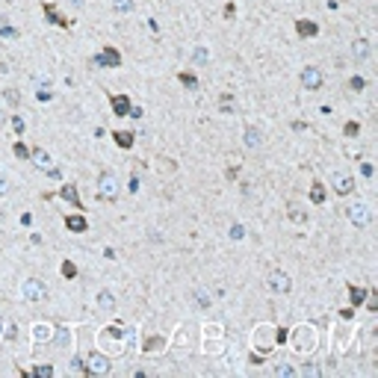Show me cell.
<instances>
[{
	"instance_id": "cell-11",
	"label": "cell",
	"mask_w": 378,
	"mask_h": 378,
	"mask_svg": "<svg viewBox=\"0 0 378 378\" xmlns=\"http://www.w3.org/2000/svg\"><path fill=\"white\" fill-rule=\"evenodd\" d=\"M260 145H263V133H260L257 127H248V130H246V148H248V151H257Z\"/></svg>"
},
{
	"instance_id": "cell-14",
	"label": "cell",
	"mask_w": 378,
	"mask_h": 378,
	"mask_svg": "<svg viewBox=\"0 0 378 378\" xmlns=\"http://www.w3.org/2000/svg\"><path fill=\"white\" fill-rule=\"evenodd\" d=\"M352 54H354V60H366V56H370V42H366V38H354Z\"/></svg>"
},
{
	"instance_id": "cell-9",
	"label": "cell",
	"mask_w": 378,
	"mask_h": 378,
	"mask_svg": "<svg viewBox=\"0 0 378 378\" xmlns=\"http://www.w3.org/2000/svg\"><path fill=\"white\" fill-rule=\"evenodd\" d=\"M269 290L272 292H290V278L284 272H272L269 275Z\"/></svg>"
},
{
	"instance_id": "cell-12",
	"label": "cell",
	"mask_w": 378,
	"mask_h": 378,
	"mask_svg": "<svg viewBox=\"0 0 378 378\" xmlns=\"http://www.w3.org/2000/svg\"><path fill=\"white\" fill-rule=\"evenodd\" d=\"M112 112L122 118L130 112V100H127V94H112Z\"/></svg>"
},
{
	"instance_id": "cell-21",
	"label": "cell",
	"mask_w": 378,
	"mask_h": 378,
	"mask_svg": "<svg viewBox=\"0 0 378 378\" xmlns=\"http://www.w3.org/2000/svg\"><path fill=\"white\" fill-rule=\"evenodd\" d=\"M162 346H166V340H162V337H148V340L142 343L145 352H154V348H162Z\"/></svg>"
},
{
	"instance_id": "cell-28",
	"label": "cell",
	"mask_w": 378,
	"mask_h": 378,
	"mask_svg": "<svg viewBox=\"0 0 378 378\" xmlns=\"http://www.w3.org/2000/svg\"><path fill=\"white\" fill-rule=\"evenodd\" d=\"M32 376H38V378H50V376H54V366H36V370H32Z\"/></svg>"
},
{
	"instance_id": "cell-29",
	"label": "cell",
	"mask_w": 378,
	"mask_h": 378,
	"mask_svg": "<svg viewBox=\"0 0 378 378\" xmlns=\"http://www.w3.org/2000/svg\"><path fill=\"white\" fill-rule=\"evenodd\" d=\"M112 6H116L118 12H130V9H133V0H112Z\"/></svg>"
},
{
	"instance_id": "cell-2",
	"label": "cell",
	"mask_w": 378,
	"mask_h": 378,
	"mask_svg": "<svg viewBox=\"0 0 378 378\" xmlns=\"http://www.w3.org/2000/svg\"><path fill=\"white\" fill-rule=\"evenodd\" d=\"M98 192H100V198H116L118 195V178L112 172H104L100 180H98Z\"/></svg>"
},
{
	"instance_id": "cell-38",
	"label": "cell",
	"mask_w": 378,
	"mask_h": 378,
	"mask_svg": "<svg viewBox=\"0 0 378 378\" xmlns=\"http://www.w3.org/2000/svg\"><path fill=\"white\" fill-rule=\"evenodd\" d=\"M352 89H358V92H360V89H364V80H360V77H352Z\"/></svg>"
},
{
	"instance_id": "cell-30",
	"label": "cell",
	"mask_w": 378,
	"mask_h": 378,
	"mask_svg": "<svg viewBox=\"0 0 378 378\" xmlns=\"http://www.w3.org/2000/svg\"><path fill=\"white\" fill-rule=\"evenodd\" d=\"M15 157H18V160L30 157V151H27V145H24V142H18V145H15Z\"/></svg>"
},
{
	"instance_id": "cell-25",
	"label": "cell",
	"mask_w": 378,
	"mask_h": 378,
	"mask_svg": "<svg viewBox=\"0 0 378 378\" xmlns=\"http://www.w3.org/2000/svg\"><path fill=\"white\" fill-rule=\"evenodd\" d=\"M257 340H263V348L272 346V343H269V325H263V328L257 331Z\"/></svg>"
},
{
	"instance_id": "cell-5",
	"label": "cell",
	"mask_w": 378,
	"mask_h": 378,
	"mask_svg": "<svg viewBox=\"0 0 378 378\" xmlns=\"http://www.w3.org/2000/svg\"><path fill=\"white\" fill-rule=\"evenodd\" d=\"M348 219L354 222L358 228H366V224L372 222V213H370L366 204H354V207H348Z\"/></svg>"
},
{
	"instance_id": "cell-4",
	"label": "cell",
	"mask_w": 378,
	"mask_h": 378,
	"mask_svg": "<svg viewBox=\"0 0 378 378\" xmlns=\"http://www.w3.org/2000/svg\"><path fill=\"white\" fill-rule=\"evenodd\" d=\"M44 296H48V286L38 281V278L24 281V298H27V302H42Z\"/></svg>"
},
{
	"instance_id": "cell-33",
	"label": "cell",
	"mask_w": 378,
	"mask_h": 378,
	"mask_svg": "<svg viewBox=\"0 0 378 378\" xmlns=\"http://www.w3.org/2000/svg\"><path fill=\"white\" fill-rule=\"evenodd\" d=\"M358 130H360V124H354V122H348V124H346V136H358Z\"/></svg>"
},
{
	"instance_id": "cell-31",
	"label": "cell",
	"mask_w": 378,
	"mask_h": 378,
	"mask_svg": "<svg viewBox=\"0 0 378 378\" xmlns=\"http://www.w3.org/2000/svg\"><path fill=\"white\" fill-rule=\"evenodd\" d=\"M195 298H198V304H201V308H210V298H207V292H204V290H195Z\"/></svg>"
},
{
	"instance_id": "cell-1",
	"label": "cell",
	"mask_w": 378,
	"mask_h": 378,
	"mask_svg": "<svg viewBox=\"0 0 378 378\" xmlns=\"http://www.w3.org/2000/svg\"><path fill=\"white\" fill-rule=\"evenodd\" d=\"M110 370H112V364H110V358L100 354V352H92V354L86 358V366H83V372H89V376H110Z\"/></svg>"
},
{
	"instance_id": "cell-27",
	"label": "cell",
	"mask_w": 378,
	"mask_h": 378,
	"mask_svg": "<svg viewBox=\"0 0 378 378\" xmlns=\"http://www.w3.org/2000/svg\"><path fill=\"white\" fill-rule=\"evenodd\" d=\"M62 275H65V278H74V275H77V266H74L71 260H65V263H62Z\"/></svg>"
},
{
	"instance_id": "cell-7",
	"label": "cell",
	"mask_w": 378,
	"mask_h": 378,
	"mask_svg": "<svg viewBox=\"0 0 378 378\" xmlns=\"http://www.w3.org/2000/svg\"><path fill=\"white\" fill-rule=\"evenodd\" d=\"M322 80H325V77H322V71L314 68V65H308V68L302 71V83H304L308 89H319V86H322Z\"/></svg>"
},
{
	"instance_id": "cell-3",
	"label": "cell",
	"mask_w": 378,
	"mask_h": 378,
	"mask_svg": "<svg viewBox=\"0 0 378 378\" xmlns=\"http://www.w3.org/2000/svg\"><path fill=\"white\" fill-rule=\"evenodd\" d=\"M94 65H98V68H118V65H122V54H118L116 48H104V50L94 56Z\"/></svg>"
},
{
	"instance_id": "cell-22",
	"label": "cell",
	"mask_w": 378,
	"mask_h": 378,
	"mask_svg": "<svg viewBox=\"0 0 378 378\" xmlns=\"http://www.w3.org/2000/svg\"><path fill=\"white\" fill-rule=\"evenodd\" d=\"M290 219L292 222H304V210L298 204H290Z\"/></svg>"
},
{
	"instance_id": "cell-35",
	"label": "cell",
	"mask_w": 378,
	"mask_h": 378,
	"mask_svg": "<svg viewBox=\"0 0 378 378\" xmlns=\"http://www.w3.org/2000/svg\"><path fill=\"white\" fill-rule=\"evenodd\" d=\"M3 36H6V38H15V36H18V30H15V27H3Z\"/></svg>"
},
{
	"instance_id": "cell-36",
	"label": "cell",
	"mask_w": 378,
	"mask_h": 378,
	"mask_svg": "<svg viewBox=\"0 0 378 378\" xmlns=\"http://www.w3.org/2000/svg\"><path fill=\"white\" fill-rule=\"evenodd\" d=\"M278 376H281V378H290V376H292V366H278Z\"/></svg>"
},
{
	"instance_id": "cell-19",
	"label": "cell",
	"mask_w": 378,
	"mask_h": 378,
	"mask_svg": "<svg viewBox=\"0 0 378 378\" xmlns=\"http://www.w3.org/2000/svg\"><path fill=\"white\" fill-rule=\"evenodd\" d=\"M310 201H314V204H322V201H325V186H322L319 180H314V186H310Z\"/></svg>"
},
{
	"instance_id": "cell-13",
	"label": "cell",
	"mask_w": 378,
	"mask_h": 378,
	"mask_svg": "<svg viewBox=\"0 0 378 378\" xmlns=\"http://www.w3.org/2000/svg\"><path fill=\"white\" fill-rule=\"evenodd\" d=\"M65 228H68V230H74V234H83V230L89 228V222L83 219L80 213H74V216H68V219H65Z\"/></svg>"
},
{
	"instance_id": "cell-15",
	"label": "cell",
	"mask_w": 378,
	"mask_h": 378,
	"mask_svg": "<svg viewBox=\"0 0 378 378\" xmlns=\"http://www.w3.org/2000/svg\"><path fill=\"white\" fill-rule=\"evenodd\" d=\"M112 139H116V142H118V148H133V139H136V136H133V133H130V130H122V133H118V130H116V133H112Z\"/></svg>"
},
{
	"instance_id": "cell-6",
	"label": "cell",
	"mask_w": 378,
	"mask_h": 378,
	"mask_svg": "<svg viewBox=\"0 0 378 378\" xmlns=\"http://www.w3.org/2000/svg\"><path fill=\"white\" fill-rule=\"evenodd\" d=\"M331 186H334L337 195H348V192L354 189V178H348L343 172H334V174H331Z\"/></svg>"
},
{
	"instance_id": "cell-40",
	"label": "cell",
	"mask_w": 378,
	"mask_h": 378,
	"mask_svg": "<svg viewBox=\"0 0 378 378\" xmlns=\"http://www.w3.org/2000/svg\"><path fill=\"white\" fill-rule=\"evenodd\" d=\"M71 3H74V6H83V0H71Z\"/></svg>"
},
{
	"instance_id": "cell-24",
	"label": "cell",
	"mask_w": 378,
	"mask_h": 378,
	"mask_svg": "<svg viewBox=\"0 0 378 378\" xmlns=\"http://www.w3.org/2000/svg\"><path fill=\"white\" fill-rule=\"evenodd\" d=\"M192 62L204 65L207 62V50H204V48H195V50H192Z\"/></svg>"
},
{
	"instance_id": "cell-18",
	"label": "cell",
	"mask_w": 378,
	"mask_h": 378,
	"mask_svg": "<svg viewBox=\"0 0 378 378\" xmlns=\"http://www.w3.org/2000/svg\"><path fill=\"white\" fill-rule=\"evenodd\" d=\"M32 160H36V166H38V168H48V166H50V157H48V151H44V148H36V151H32Z\"/></svg>"
},
{
	"instance_id": "cell-16",
	"label": "cell",
	"mask_w": 378,
	"mask_h": 378,
	"mask_svg": "<svg viewBox=\"0 0 378 378\" xmlns=\"http://www.w3.org/2000/svg\"><path fill=\"white\" fill-rule=\"evenodd\" d=\"M60 195H62L65 201H71V204H74L77 210L83 207V204H80V195H77V189H74V186H62V189H60Z\"/></svg>"
},
{
	"instance_id": "cell-17",
	"label": "cell",
	"mask_w": 378,
	"mask_h": 378,
	"mask_svg": "<svg viewBox=\"0 0 378 378\" xmlns=\"http://www.w3.org/2000/svg\"><path fill=\"white\" fill-rule=\"evenodd\" d=\"M98 308H104V310H112V308H116V298H112L110 290H104V292L98 296Z\"/></svg>"
},
{
	"instance_id": "cell-23",
	"label": "cell",
	"mask_w": 378,
	"mask_h": 378,
	"mask_svg": "<svg viewBox=\"0 0 378 378\" xmlns=\"http://www.w3.org/2000/svg\"><path fill=\"white\" fill-rule=\"evenodd\" d=\"M3 98H6V104H12V106H18V100H21L18 89H6V92H3Z\"/></svg>"
},
{
	"instance_id": "cell-34",
	"label": "cell",
	"mask_w": 378,
	"mask_h": 378,
	"mask_svg": "<svg viewBox=\"0 0 378 378\" xmlns=\"http://www.w3.org/2000/svg\"><path fill=\"white\" fill-rule=\"evenodd\" d=\"M366 310H378V292L370 296V304H366Z\"/></svg>"
},
{
	"instance_id": "cell-32",
	"label": "cell",
	"mask_w": 378,
	"mask_h": 378,
	"mask_svg": "<svg viewBox=\"0 0 378 378\" xmlns=\"http://www.w3.org/2000/svg\"><path fill=\"white\" fill-rule=\"evenodd\" d=\"M242 234H246L242 224H234V228H230V236H234V240H242Z\"/></svg>"
},
{
	"instance_id": "cell-8",
	"label": "cell",
	"mask_w": 378,
	"mask_h": 378,
	"mask_svg": "<svg viewBox=\"0 0 378 378\" xmlns=\"http://www.w3.org/2000/svg\"><path fill=\"white\" fill-rule=\"evenodd\" d=\"M44 18H48L50 24H56V27H62V30H68V27H71V21H68L65 15H60V9H56L54 3H44Z\"/></svg>"
},
{
	"instance_id": "cell-10",
	"label": "cell",
	"mask_w": 378,
	"mask_h": 378,
	"mask_svg": "<svg viewBox=\"0 0 378 378\" xmlns=\"http://www.w3.org/2000/svg\"><path fill=\"white\" fill-rule=\"evenodd\" d=\"M296 32L302 36V38H310L319 32V24L316 21H308V18H302V21H296Z\"/></svg>"
},
{
	"instance_id": "cell-20",
	"label": "cell",
	"mask_w": 378,
	"mask_h": 378,
	"mask_svg": "<svg viewBox=\"0 0 378 378\" xmlns=\"http://www.w3.org/2000/svg\"><path fill=\"white\" fill-rule=\"evenodd\" d=\"M348 298H352V304H354V308H360V302L366 298V290H360V286H352V290H348Z\"/></svg>"
},
{
	"instance_id": "cell-37",
	"label": "cell",
	"mask_w": 378,
	"mask_h": 378,
	"mask_svg": "<svg viewBox=\"0 0 378 378\" xmlns=\"http://www.w3.org/2000/svg\"><path fill=\"white\" fill-rule=\"evenodd\" d=\"M12 127H15V133H24V122L21 118H12Z\"/></svg>"
},
{
	"instance_id": "cell-39",
	"label": "cell",
	"mask_w": 378,
	"mask_h": 378,
	"mask_svg": "<svg viewBox=\"0 0 378 378\" xmlns=\"http://www.w3.org/2000/svg\"><path fill=\"white\" fill-rule=\"evenodd\" d=\"M3 192H9V180H6V178H0V195H3Z\"/></svg>"
},
{
	"instance_id": "cell-26",
	"label": "cell",
	"mask_w": 378,
	"mask_h": 378,
	"mask_svg": "<svg viewBox=\"0 0 378 378\" xmlns=\"http://www.w3.org/2000/svg\"><path fill=\"white\" fill-rule=\"evenodd\" d=\"M180 83H184V86H189V89H198V80H195L192 74H186V71L180 74Z\"/></svg>"
}]
</instances>
